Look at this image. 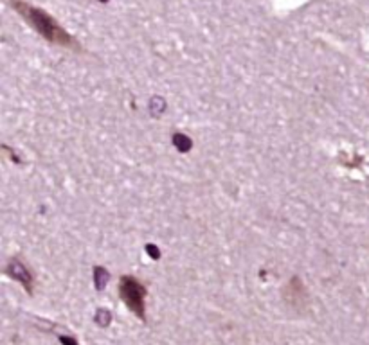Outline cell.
I'll return each mask as SVG.
<instances>
[{
  "label": "cell",
  "mask_w": 369,
  "mask_h": 345,
  "mask_svg": "<svg viewBox=\"0 0 369 345\" xmlns=\"http://www.w3.org/2000/svg\"><path fill=\"white\" fill-rule=\"evenodd\" d=\"M171 142H173V146L179 149L180 153H186V151H189L191 148H193V140L180 132L173 133V137H171Z\"/></svg>",
  "instance_id": "5b68a950"
},
{
  "label": "cell",
  "mask_w": 369,
  "mask_h": 345,
  "mask_svg": "<svg viewBox=\"0 0 369 345\" xmlns=\"http://www.w3.org/2000/svg\"><path fill=\"white\" fill-rule=\"evenodd\" d=\"M6 273L11 279L17 280V283H20L25 288V292L33 293V276H31V271L25 268V264L22 263L20 259L13 257L8 263V266H6Z\"/></svg>",
  "instance_id": "3957f363"
},
{
  "label": "cell",
  "mask_w": 369,
  "mask_h": 345,
  "mask_svg": "<svg viewBox=\"0 0 369 345\" xmlns=\"http://www.w3.org/2000/svg\"><path fill=\"white\" fill-rule=\"evenodd\" d=\"M100 2H108V0H100Z\"/></svg>",
  "instance_id": "30bf717a"
},
{
  "label": "cell",
  "mask_w": 369,
  "mask_h": 345,
  "mask_svg": "<svg viewBox=\"0 0 369 345\" xmlns=\"http://www.w3.org/2000/svg\"><path fill=\"white\" fill-rule=\"evenodd\" d=\"M149 111H152V115L154 117H161L164 111H166V101H164V97H152V101H149Z\"/></svg>",
  "instance_id": "8992f818"
},
{
  "label": "cell",
  "mask_w": 369,
  "mask_h": 345,
  "mask_svg": "<svg viewBox=\"0 0 369 345\" xmlns=\"http://www.w3.org/2000/svg\"><path fill=\"white\" fill-rule=\"evenodd\" d=\"M11 4L13 8L18 11V15H20V17L24 18V20L27 22L38 34H40V36L46 38L47 41H51L54 46L67 47V49L81 50L78 40L67 33L65 29H63L58 22L54 20L47 11L34 8V6L24 2V0H11Z\"/></svg>",
  "instance_id": "6da1fadb"
},
{
  "label": "cell",
  "mask_w": 369,
  "mask_h": 345,
  "mask_svg": "<svg viewBox=\"0 0 369 345\" xmlns=\"http://www.w3.org/2000/svg\"><path fill=\"white\" fill-rule=\"evenodd\" d=\"M108 280H110V273H108L107 268L95 266V268H94V284H95V290H98V292H103L105 288H107Z\"/></svg>",
  "instance_id": "277c9868"
},
{
  "label": "cell",
  "mask_w": 369,
  "mask_h": 345,
  "mask_svg": "<svg viewBox=\"0 0 369 345\" xmlns=\"http://www.w3.org/2000/svg\"><path fill=\"white\" fill-rule=\"evenodd\" d=\"M60 341H62L63 345H78V341L71 337H60Z\"/></svg>",
  "instance_id": "9c48e42d"
},
{
  "label": "cell",
  "mask_w": 369,
  "mask_h": 345,
  "mask_svg": "<svg viewBox=\"0 0 369 345\" xmlns=\"http://www.w3.org/2000/svg\"><path fill=\"white\" fill-rule=\"evenodd\" d=\"M95 324L100 325V327H108L110 325V322H112V313L108 311V309L101 308L95 311V316H94Z\"/></svg>",
  "instance_id": "52a82bcc"
},
{
  "label": "cell",
  "mask_w": 369,
  "mask_h": 345,
  "mask_svg": "<svg viewBox=\"0 0 369 345\" xmlns=\"http://www.w3.org/2000/svg\"><path fill=\"white\" fill-rule=\"evenodd\" d=\"M146 252H148V255L154 259V261H157V259L161 257V250H159L155 245H146Z\"/></svg>",
  "instance_id": "ba28073f"
},
{
  "label": "cell",
  "mask_w": 369,
  "mask_h": 345,
  "mask_svg": "<svg viewBox=\"0 0 369 345\" xmlns=\"http://www.w3.org/2000/svg\"><path fill=\"white\" fill-rule=\"evenodd\" d=\"M119 295L123 299V302L126 304V308L130 311L135 313L139 320L146 318V288L139 283L135 277L132 276H123L119 280Z\"/></svg>",
  "instance_id": "7a4b0ae2"
}]
</instances>
